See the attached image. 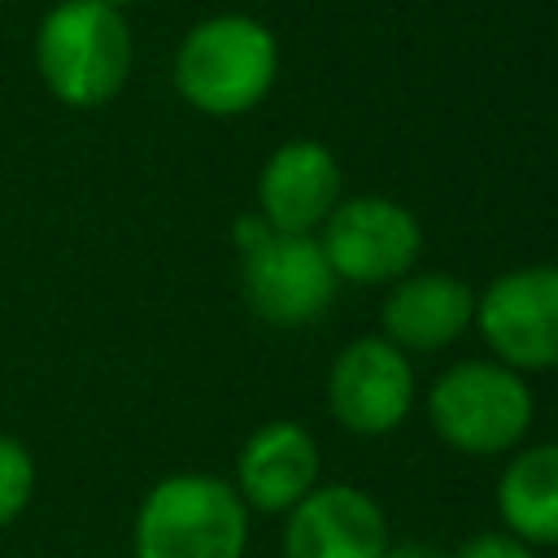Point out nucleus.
I'll return each instance as SVG.
<instances>
[{
  "label": "nucleus",
  "mask_w": 558,
  "mask_h": 558,
  "mask_svg": "<svg viewBox=\"0 0 558 558\" xmlns=\"http://www.w3.org/2000/svg\"><path fill=\"white\" fill-rule=\"evenodd\" d=\"M279 78V39L248 13H214L196 22L174 52V92L205 118H240L257 109Z\"/></svg>",
  "instance_id": "nucleus-1"
},
{
  "label": "nucleus",
  "mask_w": 558,
  "mask_h": 558,
  "mask_svg": "<svg viewBox=\"0 0 558 558\" xmlns=\"http://www.w3.org/2000/svg\"><path fill=\"white\" fill-rule=\"evenodd\" d=\"M131 26L105 0H57L35 26V70L70 109L109 105L131 74Z\"/></svg>",
  "instance_id": "nucleus-2"
},
{
  "label": "nucleus",
  "mask_w": 558,
  "mask_h": 558,
  "mask_svg": "<svg viewBox=\"0 0 558 558\" xmlns=\"http://www.w3.org/2000/svg\"><path fill=\"white\" fill-rule=\"evenodd\" d=\"M423 410L432 432L466 458H497L514 453L536 418V397L527 375L497 357H458L445 366L427 392Z\"/></svg>",
  "instance_id": "nucleus-3"
},
{
  "label": "nucleus",
  "mask_w": 558,
  "mask_h": 558,
  "mask_svg": "<svg viewBox=\"0 0 558 558\" xmlns=\"http://www.w3.org/2000/svg\"><path fill=\"white\" fill-rule=\"evenodd\" d=\"M131 545L135 558H244L248 506L222 475L174 471L144 493Z\"/></svg>",
  "instance_id": "nucleus-4"
},
{
  "label": "nucleus",
  "mask_w": 558,
  "mask_h": 558,
  "mask_svg": "<svg viewBox=\"0 0 558 558\" xmlns=\"http://www.w3.org/2000/svg\"><path fill=\"white\" fill-rule=\"evenodd\" d=\"M488 357L519 375L558 371V262L493 275L475 292V323Z\"/></svg>",
  "instance_id": "nucleus-5"
},
{
  "label": "nucleus",
  "mask_w": 558,
  "mask_h": 558,
  "mask_svg": "<svg viewBox=\"0 0 558 558\" xmlns=\"http://www.w3.org/2000/svg\"><path fill=\"white\" fill-rule=\"evenodd\" d=\"M318 244L340 283L388 288L401 275L418 270L423 227L414 209H405L401 201L362 192V196H344L327 214V222L318 227Z\"/></svg>",
  "instance_id": "nucleus-6"
},
{
  "label": "nucleus",
  "mask_w": 558,
  "mask_h": 558,
  "mask_svg": "<svg viewBox=\"0 0 558 558\" xmlns=\"http://www.w3.org/2000/svg\"><path fill=\"white\" fill-rule=\"evenodd\" d=\"M240 292L262 323L292 331L318 323L331 310L340 279L323 257L318 235L266 231L240 248Z\"/></svg>",
  "instance_id": "nucleus-7"
},
{
  "label": "nucleus",
  "mask_w": 558,
  "mask_h": 558,
  "mask_svg": "<svg viewBox=\"0 0 558 558\" xmlns=\"http://www.w3.org/2000/svg\"><path fill=\"white\" fill-rule=\"evenodd\" d=\"M418 401L414 357L392 340L357 336L327 366V410L353 436H388L397 432Z\"/></svg>",
  "instance_id": "nucleus-8"
},
{
  "label": "nucleus",
  "mask_w": 558,
  "mask_h": 558,
  "mask_svg": "<svg viewBox=\"0 0 558 558\" xmlns=\"http://www.w3.org/2000/svg\"><path fill=\"white\" fill-rule=\"evenodd\" d=\"M384 506L357 484H314L283 514V558H384Z\"/></svg>",
  "instance_id": "nucleus-9"
},
{
  "label": "nucleus",
  "mask_w": 558,
  "mask_h": 558,
  "mask_svg": "<svg viewBox=\"0 0 558 558\" xmlns=\"http://www.w3.org/2000/svg\"><path fill=\"white\" fill-rule=\"evenodd\" d=\"M344 201V174L336 153L323 140L279 144L257 174V214L270 231L318 235L327 214Z\"/></svg>",
  "instance_id": "nucleus-10"
},
{
  "label": "nucleus",
  "mask_w": 558,
  "mask_h": 558,
  "mask_svg": "<svg viewBox=\"0 0 558 558\" xmlns=\"http://www.w3.org/2000/svg\"><path fill=\"white\" fill-rule=\"evenodd\" d=\"M314 484H323V453L301 418H270L244 436L231 488L248 510L288 514Z\"/></svg>",
  "instance_id": "nucleus-11"
},
{
  "label": "nucleus",
  "mask_w": 558,
  "mask_h": 558,
  "mask_svg": "<svg viewBox=\"0 0 558 558\" xmlns=\"http://www.w3.org/2000/svg\"><path fill=\"white\" fill-rule=\"evenodd\" d=\"M475 323V288L449 270H410L388 283L379 305V336L401 353H440Z\"/></svg>",
  "instance_id": "nucleus-12"
},
{
  "label": "nucleus",
  "mask_w": 558,
  "mask_h": 558,
  "mask_svg": "<svg viewBox=\"0 0 558 558\" xmlns=\"http://www.w3.org/2000/svg\"><path fill=\"white\" fill-rule=\"evenodd\" d=\"M497 519L532 549L558 545V440L519 445L497 475Z\"/></svg>",
  "instance_id": "nucleus-13"
},
{
  "label": "nucleus",
  "mask_w": 558,
  "mask_h": 558,
  "mask_svg": "<svg viewBox=\"0 0 558 558\" xmlns=\"http://www.w3.org/2000/svg\"><path fill=\"white\" fill-rule=\"evenodd\" d=\"M35 493V458L17 436L0 432V527H9Z\"/></svg>",
  "instance_id": "nucleus-14"
},
{
  "label": "nucleus",
  "mask_w": 558,
  "mask_h": 558,
  "mask_svg": "<svg viewBox=\"0 0 558 558\" xmlns=\"http://www.w3.org/2000/svg\"><path fill=\"white\" fill-rule=\"evenodd\" d=\"M449 558H536V549L506 527H484V532H471Z\"/></svg>",
  "instance_id": "nucleus-15"
},
{
  "label": "nucleus",
  "mask_w": 558,
  "mask_h": 558,
  "mask_svg": "<svg viewBox=\"0 0 558 558\" xmlns=\"http://www.w3.org/2000/svg\"><path fill=\"white\" fill-rule=\"evenodd\" d=\"M384 558H449V554L436 549V545H427V541H392L384 549Z\"/></svg>",
  "instance_id": "nucleus-16"
},
{
  "label": "nucleus",
  "mask_w": 558,
  "mask_h": 558,
  "mask_svg": "<svg viewBox=\"0 0 558 558\" xmlns=\"http://www.w3.org/2000/svg\"><path fill=\"white\" fill-rule=\"evenodd\" d=\"M109 9H126V4H135V0H105Z\"/></svg>",
  "instance_id": "nucleus-17"
}]
</instances>
